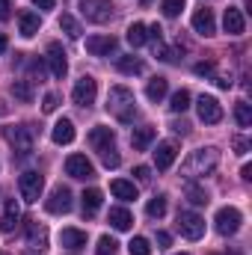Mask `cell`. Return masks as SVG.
Masks as SVG:
<instances>
[{"mask_svg":"<svg viewBox=\"0 0 252 255\" xmlns=\"http://www.w3.org/2000/svg\"><path fill=\"white\" fill-rule=\"evenodd\" d=\"M6 48H9V42H6V36H0V54H3Z\"/></svg>","mask_w":252,"mask_h":255,"instance_id":"cell-50","label":"cell"},{"mask_svg":"<svg viewBox=\"0 0 252 255\" xmlns=\"http://www.w3.org/2000/svg\"><path fill=\"white\" fill-rule=\"evenodd\" d=\"M45 63L51 68V74L57 77V80H63L65 74H68V60H65V51L60 42H51L48 45V57H45Z\"/></svg>","mask_w":252,"mask_h":255,"instance_id":"cell-11","label":"cell"},{"mask_svg":"<svg viewBox=\"0 0 252 255\" xmlns=\"http://www.w3.org/2000/svg\"><path fill=\"white\" fill-rule=\"evenodd\" d=\"M33 6H39V9H54V0H33Z\"/></svg>","mask_w":252,"mask_h":255,"instance_id":"cell-48","label":"cell"},{"mask_svg":"<svg viewBox=\"0 0 252 255\" xmlns=\"http://www.w3.org/2000/svg\"><path fill=\"white\" fill-rule=\"evenodd\" d=\"M6 139L12 142V148L18 151V157H27L33 151V128L30 125H18L6 130Z\"/></svg>","mask_w":252,"mask_h":255,"instance_id":"cell-8","label":"cell"},{"mask_svg":"<svg viewBox=\"0 0 252 255\" xmlns=\"http://www.w3.org/2000/svg\"><path fill=\"white\" fill-rule=\"evenodd\" d=\"M110 190L116 199H122V202H133L136 199V187H133V181H125V178H116L113 184H110Z\"/></svg>","mask_w":252,"mask_h":255,"instance_id":"cell-27","label":"cell"},{"mask_svg":"<svg viewBox=\"0 0 252 255\" xmlns=\"http://www.w3.org/2000/svg\"><path fill=\"white\" fill-rule=\"evenodd\" d=\"M101 202H104V193L101 190H83L80 196V205H83V217H95L98 214V208H101Z\"/></svg>","mask_w":252,"mask_h":255,"instance_id":"cell-21","label":"cell"},{"mask_svg":"<svg viewBox=\"0 0 252 255\" xmlns=\"http://www.w3.org/2000/svg\"><path fill=\"white\" fill-rule=\"evenodd\" d=\"M57 107H60V95H57V92H48L45 101H42V110H45V113H54Z\"/></svg>","mask_w":252,"mask_h":255,"instance_id":"cell-40","label":"cell"},{"mask_svg":"<svg viewBox=\"0 0 252 255\" xmlns=\"http://www.w3.org/2000/svg\"><path fill=\"white\" fill-rule=\"evenodd\" d=\"M175 157H178L175 142H157V148H154V166H157L160 172L169 169V166L175 163Z\"/></svg>","mask_w":252,"mask_h":255,"instance_id":"cell-18","label":"cell"},{"mask_svg":"<svg viewBox=\"0 0 252 255\" xmlns=\"http://www.w3.org/2000/svg\"><path fill=\"white\" fill-rule=\"evenodd\" d=\"M65 175L68 178H77V181H89V178H95V166H92V160L86 154H68Z\"/></svg>","mask_w":252,"mask_h":255,"instance_id":"cell-7","label":"cell"},{"mask_svg":"<svg viewBox=\"0 0 252 255\" xmlns=\"http://www.w3.org/2000/svg\"><path fill=\"white\" fill-rule=\"evenodd\" d=\"M89 145H92L95 151H104V148L116 145V133H113V128H107V125L92 128V130H89Z\"/></svg>","mask_w":252,"mask_h":255,"instance_id":"cell-16","label":"cell"},{"mask_svg":"<svg viewBox=\"0 0 252 255\" xmlns=\"http://www.w3.org/2000/svg\"><path fill=\"white\" fill-rule=\"evenodd\" d=\"M184 6H187V0H163V3H160V9H163L166 18H178V15L184 12Z\"/></svg>","mask_w":252,"mask_h":255,"instance_id":"cell-36","label":"cell"},{"mask_svg":"<svg viewBox=\"0 0 252 255\" xmlns=\"http://www.w3.org/2000/svg\"><path fill=\"white\" fill-rule=\"evenodd\" d=\"M18 217H21V208H18V202H15V199H9V202H6V211H3V217H0V232H3V235H9V232L15 229Z\"/></svg>","mask_w":252,"mask_h":255,"instance_id":"cell-24","label":"cell"},{"mask_svg":"<svg viewBox=\"0 0 252 255\" xmlns=\"http://www.w3.org/2000/svg\"><path fill=\"white\" fill-rule=\"evenodd\" d=\"M86 51L92 57H110V54H116V39L113 36H89Z\"/></svg>","mask_w":252,"mask_h":255,"instance_id":"cell-14","label":"cell"},{"mask_svg":"<svg viewBox=\"0 0 252 255\" xmlns=\"http://www.w3.org/2000/svg\"><path fill=\"white\" fill-rule=\"evenodd\" d=\"M18 27H21V36H24V39H33V36L39 33V27H42V18H39L36 12H21Z\"/></svg>","mask_w":252,"mask_h":255,"instance_id":"cell-22","label":"cell"},{"mask_svg":"<svg viewBox=\"0 0 252 255\" xmlns=\"http://www.w3.org/2000/svg\"><path fill=\"white\" fill-rule=\"evenodd\" d=\"M148 3H151V0H142V6H148Z\"/></svg>","mask_w":252,"mask_h":255,"instance_id":"cell-51","label":"cell"},{"mask_svg":"<svg viewBox=\"0 0 252 255\" xmlns=\"http://www.w3.org/2000/svg\"><path fill=\"white\" fill-rule=\"evenodd\" d=\"M60 244H63L65 250L77 253V250L86 247V232H80V229H63L60 232Z\"/></svg>","mask_w":252,"mask_h":255,"instance_id":"cell-19","label":"cell"},{"mask_svg":"<svg viewBox=\"0 0 252 255\" xmlns=\"http://www.w3.org/2000/svg\"><path fill=\"white\" fill-rule=\"evenodd\" d=\"M217 86L220 89H229L232 86V74H217Z\"/></svg>","mask_w":252,"mask_h":255,"instance_id":"cell-47","label":"cell"},{"mask_svg":"<svg viewBox=\"0 0 252 255\" xmlns=\"http://www.w3.org/2000/svg\"><path fill=\"white\" fill-rule=\"evenodd\" d=\"M127 42H130L133 48H142V45L148 42V30H145V24H139V21L130 24V27H127Z\"/></svg>","mask_w":252,"mask_h":255,"instance_id":"cell-29","label":"cell"},{"mask_svg":"<svg viewBox=\"0 0 252 255\" xmlns=\"http://www.w3.org/2000/svg\"><path fill=\"white\" fill-rule=\"evenodd\" d=\"M9 18H12V3L0 0V21H9Z\"/></svg>","mask_w":252,"mask_h":255,"instance_id":"cell-44","label":"cell"},{"mask_svg":"<svg viewBox=\"0 0 252 255\" xmlns=\"http://www.w3.org/2000/svg\"><path fill=\"white\" fill-rule=\"evenodd\" d=\"M110 226L116 229V232H127L130 226H133V214L127 211V208H110Z\"/></svg>","mask_w":252,"mask_h":255,"instance_id":"cell-25","label":"cell"},{"mask_svg":"<svg viewBox=\"0 0 252 255\" xmlns=\"http://www.w3.org/2000/svg\"><path fill=\"white\" fill-rule=\"evenodd\" d=\"M217 163H220V148L202 145V148L190 151V157L181 163V175L190 178V181H196V178H202V175H211V172L217 169Z\"/></svg>","mask_w":252,"mask_h":255,"instance_id":"cell-1","label":"cell"},{"mask_svg":"<svg viewBox=\"0 0 252 255\" xmlns=\"http://www.w3.org/2000/svg\"><path fill=\"white\" fill-rule=\"evenodd\" d=\"M166 92H169V80H166V77H151V80H148V86H145V98H148V101H154V104H157V101H163V98H166Z\"/></svg>","mask_w":252,"mask_h":255,"instance_id":"cell-23","label":"cell"},{"mask_svg":"<svg viewBox=\"0 0 252 255\" xmlns=\"http://www.w3.org/2000/svg\"><path fill=\"white\" fill-rule=\"evenodd\" d=\"M223 27H226L229 36H241V33L247 30V18H244V12H241L238 6H229L226 15H223Z\"/></svg>","mask_w":252,"mask_h":255,"instance_id":"cell-17","label":"cell"},{"mask_svg":"<svg viewBox=\"0 0 252 255\" xmlns=\"http://www.w3.org/2000/svg\"><path fill=\"white\" fill-rule=\"evenodd\" d=\"M145 214H148L151 220H160V217L166 214V199H163V196H154V199L145 205Z\"/></svg>","mask_w":252,"mask_h":255,"instance_id":"cell-35","label":"cell"},{"mask_svg":"<svg viewBox=\"0 0 252 255\" xmlns=\"http://www.w3.org/2000/svg\"><path fill=\"white\" fill-rule=\"evenodd\" d=\"M18 190H21V199L24 202H39L42 199V190H45V178L39 175V172H33V169H27V172H21V178H18Z\"/></svg>","mask_w":252,"mask_h":255,"instance_id":"cell-5","label":"cell"},{"mask_svg":"<svg viewBox=\"0 0 252 255\" xmlns=\"http://www.w3.org/2000/svg\"><path fill=\"white\" fill-rule=\"evenodd\" d=\"M196 110H199V119H202L205 125L223 122V107H220V101H217L214 95H199V98H196Z\"/></svg>","mask_w":252,"mask_h":255,"instance_id":"cell-10","label":"cell"},{"mask_svg":"<svg viewBox=\"0 0 252 255\" xmlns=\"http://www.w3.org/2000/svg\"><path fill=\"white\" fill-rule=\"evenodd\" d=\"M178 255H190V253H178Z\"/></svg>","mask_w":252,"mask_h":255,"instance_id":"cell-52","label":"cell"},{"mask_svg":"<svg viewBox=\"0 0 252 255\" xmlns=\"http://www.w3.org/2000/svg\"><path fill=\"white\" fill-rule=\"evenodd\" d=\"M27 247L30 250H48V229L39 223V220H30L27 223Z\"/></svg>","mask_w":252,"mask_h":255,"instance_id":"cell-15","label":"cell"},{"mask_svg":"<svg viewBox=\"0 0 252 255\" xmlns=\"http://www.w3.org/2000/svg\"><path fill=\"white\" fill-rule=\"evenodd\" d=\"M98 154H101V163H104L107 169H116V166L122 163V157H119L116 145H110V148H104V151H98Z\"/></svg>","mask_w":252,"mask_h":255,"instance_id":"cell-37","label":"cell"},{"mask_svg":"<svg viewBox=\"0 0 252 255\" xmlns=\"http://www.w3.org/2000/svg\"><path fill=\"white\" fill-rule=\"evenodd\" d=\"M187 202L190 205H208L211 196H208L205 187H199V184H187Z\"/></svg>","mask_w":252,"mask_h":255,"instance_id":"cell-32","label":"cell"},{"mask_svg":"<svg viewBox=\"0 0 252 255\" xmlns=\"http://www.w3.org/2000/svg\"><path fill=\"white\" fill-rule=\"evenodd\" d=\"M151 142H154V128H133V133H130L133 151H145Z\"/></svg>","mask_w":252,"mask_h":255,"instance_id":"cell-26","label":"cell"},{"mask_svg":"<svg viewBox=\"0 0 252 255\" xmlns=\"http://www.w3.org/2000/svg\"><path fill=\"white\" fill-rule=\"evenodd\" d=\"M0 255H3V253H0Z\"/></svg>","mask_w":252,"mask_h":255,"instance_id":"cell-53","label":"cell"},{"mask_svg":"<svg viewBox=\"0 0 252 255\" xmlns=\"http://www.w3.org/2000/svg\"><path fill=\"white\" fill-rule=\"evenodd\" d=\"M133 175H136V178H139L142 184H145V181L151 178V172H148V166H136V169H133Z\"/></svg>","mask_w":252,"mask_h":255,"instance_id":"cell-46","label":"cell"},{"mask_svg":"<svg viewBox=\"0 0 252 255\" xmlns=\"http://www.w3.org/2000/svg\"><path fill=\"white\" fill-rule=\"evenodd\" d=\"M60 30H63L68 39H77V36H80V24H77L68 12H63V15H60Z\"/></svg>","mask_w":252,"mask_h":255,"instance_id":"cell-33","label":"cell"},{"mask_svg":"<svg viewBox=\"0 0 252 255\" xmlns=\"http://www.w3.org/2000/svg\"><path fill=\"white\" fill-rule=\"evenodd\" d=\"M51 139L57 142V145H68V142H74V122L71 119H60L54 130H51Z\"/></svg>","mask_w":252,"mask_h":255,"instance_id":"cell-20","label":"cell"},{"mask_svg":"<svg viewBox=\"0 0 252 255\" xmlns=\"http://www.w3.org/2000/svg\"><path fill=\"white\" fill-rule=\"evenodd\" d=\"M193 30H196L199 36H214V33H217V21H214V9H208V6H202V9H196V12H193Z\"/></svg>","mask_w":252,"mask_h":255,"instance_id":"cell-13","label":"cell"},{"mask_svg":"<svg viewBox=\"0 0 252 255\" xmlns=\"http://www.w3.org/2000/svg\"><path fill=\"white\" fill-rule=\"evenodd\" d=\"M235 119H238V125L241 128L252 125V107L247 104V101H238V104H235Z\"/></svg>","mask_w":252,"mask_h":255,"instance_id":"cell-34","label":"cell"},{"mask_svg":"<svg viewBox=\"0 0 252 255\" xmlns=\"http://www.w3.org/2000/svg\"><path fill=\"white\" fill-rule=\"evenodd\" d=\"M77 9H80V15H83L86 21H92V24H107V21L113 18V3H110V0H80Z\"/></svg>","mask_w":252,"mask_h":255,"instance_id":"cell-3","label":"cell"},{"mask_svg":"<svg viewBox=\"0 0 252 255\" xmlns=\"http://www.w3.org/2000/svg\"><path fill=\"white\" fill-rule=\"evenodd\" d=\"M241 223H244V214H241L238 208H220L217 217H214V226H217V232H220L223 238L238 235V232H241Z\"/></svg>","mask_w":252,"mask_h":255,"instance_id":"cell-4","label":"cell"},{"mask_svg":"<svg viewBox=\"0 0 252 255\" xmlns=\"http://www.w3.org/2000/svg\"><path fill=\"white\" fill-rule=\"evenodd\" d=\"M116 68L122 71V74H142L145 71V65L139 57H133V54H127V57H119L116 60Z\"/></svg>","mask_w":252,"mask_h":255,"instance_id":"cell-28","label":"cell"},{"mask_svg":"<svg viewBox=\"0 0 252 255\" xmlns=\"http://www.w3.org/2000/svg\"><path fill=\"white\" fill-rule=\"evenodd\" d=\"M193 71H196L199 77H205V74H214V63H196V65H193Z\"/></svg>","mask_w":252,"mask_h":255,"instance_id":"cell-42","label":"cell"},{"mask_svg":"<svg viewBox=\"0 0 252 255\" xmlns=\"http://www.w3.org/2000/svg\"><path fill=\"white\" fill-rule=\"evenodd\" d=\"M45 211L48 214H68L71 211V190L68 187H54L51 190V196L45 199Z\"/></svg>","mask_w":252,"mask_h":255,"instance_id":"cell-12","label":"cell"},{"mask_svg":"<svg viewBox=\"0 0 252 255\" xmlns=\"http://www.w3.org/2000/svg\"><path fill=\"white\" fill-rule=\"evenodd\" d=\"M148 30V39L151 42H163V30H160V24H151V27H145Z\"/></svg>","mask_w":252,"mask_h":255,"instance_id":"cell-41","label":"cell"},{"mask_svg":"<svg viewBox=\"0 0 252 255\" xmlns=\"http://www.w3.org/2000/svg\"><path fill=\"white\" fill-rule=\"evenodd\" d=\"M241 175H244V181H250V178H252V166H250V163L241 169Z\"/></svg>","mask_w":252,"mask_h":255,"instance_id":"cell-49","label":"cell"},{"mask_svg":"<svg viewBox=\"0 0 252 255\" xmlns=\"http://www.w3.org/2000/svg\"><path fill=\"white\" fill-rule=\"evenodd\" d=\"M187 107H190V92L187 89L172 92V98H169V110H172V113H187Z\"/></svg>","mask_w":252,"mask_h":255,"instance_id":"cell-30","label":"cell"},{"mask_svg":"<svg viewBox=\"0 0 252 255\" xmlns=\"http://www.w3.org/2000/svg\"><path fill=\"white\" fill-rule=\"evenodd\" d=\"M178 229L187 241H202L205 238V220L193 211H181L178 214Z\"/></svg>","mask_w":252,"mask_h":255,"instance_id":"cell-9","label":"cell"},{"mask_svg":"<svg viewBox=\"0 0 252 255\" xmlns=\"http://www.w3.org/2000/svg\"><path fill=\"white\" fill-rule=\"evenodd\" d=\"M127 253L130 255H151V244H148L145 238H133V241L127 244Z\"/></svg>","mask_w":252,"mask_h":255,"instance_id":"cell-38","label":"cell"},{"mask_svg":"<svg viewBox=\"0 0 252 255\" xmlns=\"http://www.w3.org/2000/svg\"><path fill=\"white\" fill-rule=\"evenodd\" d=\"M12 95L21 98L24 104H30V101H33V83H30V80H15V83H12Z\"/></svg>","mask_w":252,"mask_h":255,"instance_id":"cell-31","label":"cell"},{"mask_svg":"<svg viewBox=\"0 0 252 255\" xmlns=\"http://www.w3.org/2000/svg\"><path fill=\"white\" fill-rule=\"evenodd\" d=\"M107 110L119 119V122H133V116H136V98H133V92L127 89V86H113L110 92H107Z\"/></svg>","mask_w":252,"mask_h":255,"instance_id":"cell-2","label":"cell"},{"mask_svg":"<svg viewBox=\"0 0 252 255\" xmlns=\"http://www.w3.org/2000/svg\"><path fill=\"white\" fill-rule=\"evenodd\" d=\"M172 244V235L169 232H157V250H166Z\"/></svg>","mask_w":252,"mask_h":255,"instance_id":"cell-43","label":"cell"},{"mask_svg":"<svg viewBox=\"0 0 252 255\" xmlns=\"http://www.w3.org/2000/svg\"><path fill=\"white\" fill-rule=\"evenodd\" d=\"M235 148H238V154H247V151H250V139H244V136H235Z\"/></svg>","mask_w":252,"mask_h":255,"instance_id":"cell-45","label":"cell"},{"mask_svg":"<svg viewBox=\"0 0 252 255\" xmlns=\"http://www.w3.org/2000/svg\"><path fill=\"white\" fill-rule=\"evenodd\" d=\"M116 241L110 238V235H104V238H98V247H95V255H116Z\"/></svg>","mask_w":252,"mask_h":255,"instance_id":"cell-39","label":"cell"},{"mask_svg":"<svg viewBox=\"0 0 252 255\" xmlns=\"http://www.w3.org/2000/svg\"><path fill=\"white\" fill-rule=\"evenodd\" d=\"M95 95H98V83H95V77H89V74H83V77L74 83V89H71V101H74L77 107H92V104H95Z\"/></svg>","mask_w":252,"mask_h":255,"instance_id":"cell-6","label":"cell"}]
</instances>
